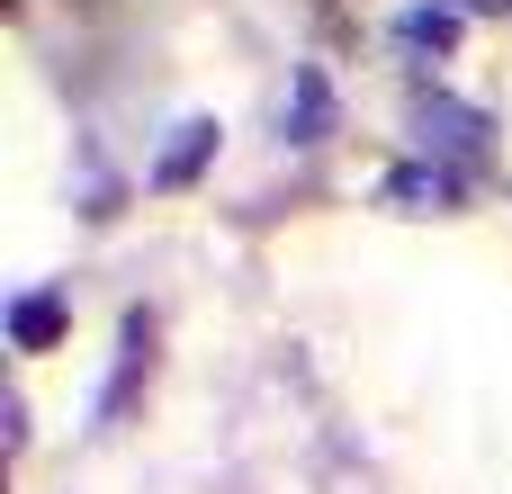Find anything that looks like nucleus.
<instances>
[{"label":"nucleus","mask_w":512,"mask_h":494,"mask_svg":"<svg viewBox=\"0 0 512 494\" xmlns=\"http://www.w3.org/2000/svg\"><path fill=\"white\" fill-rule=\"evenodd\" d=\"M423 144H441V153H477V144H486V117L459 108V99H423Z\"/></svg>","instance_id":"1"},{"label":"nucleus","mask_w":512,"mask_h":494,"mask_svg":"<svg viewBox=\"0 0 512 494\" xmlns=\"http://www.w3.org/2000/svg\"><path fill=\"white\" fill-rule=\"evenodd\" d=\"M324 117H333L324 72H297V117H288V144H315V135H324Z\"/></svg>","instance_id":"2"},{"label":"nucleus","mask_w":512,"mask_h":494,"mask_svg":"<svg viewBox=\"0 0 512 494\" xmlns=\"http://www.w3.org/2000/svg\"><path fill=\"white\" fill-rule=\"evenodd\" d=\"M9 324H18V342L36 351V342H54V324H63V306H54V297H18V315H9Z\"/></svg>","instance_id":"3"},{"label":"nucleus","mask_w":512,"mask_h":494,"mask_svg":"<svg viewBox=\"0 0 512 494\" xmlns=\"http://www.w3.org/2000/svg\"><path fill=\"white\" fill-rule=\"evenodd\" d=\"M207 144H216V126H180V153L162 162V180H189V162H198Z\"/></svg>","instance_id":"4"},{"label":"nucleus","mask_w":512,"mask_h":494,"mask_svg":"<svg viewBox=\"0 0 512 494\" xmlns=\"http://www.w3.org/2000/svg\"><path fill=\"white\" fill-rule=\"evenodd\" d=\"M387 189H396V198H432V207H441V198H450V171H396Z\"/></svg>","instance_id":"5"}]
</instances>
